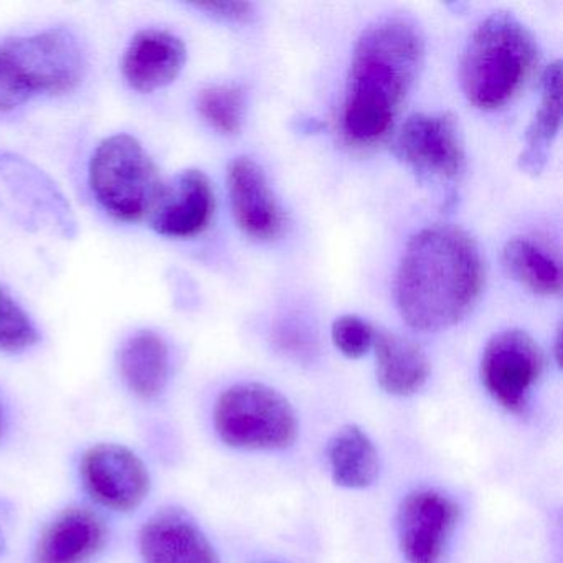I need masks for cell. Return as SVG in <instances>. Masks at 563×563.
Here are the masks:
<instances>
[{
  "label": "cell",
  "mask_w": 563,
  "mask_h": 563,
  "mask_svg": "<svg viewBox=\"0 0 563 563\" xmlns=\"http://www.w3.org/2000/svg\"><path fill=\"white\" fill-rule=\"evenodd\" d=\"M562 64L547 67L542 78V100L532 123L527 128L526 150L519 156V169L539 176L549 159L550 147L562 123Z\"/></svg>",
  "instance_id": "cell-19"
},
{
  "label": "cell",
  "mask_w": 563,
  "mask_h": 563,
  "mask_svg": "<svg viewBox=\"0 0 563 563\" xmlns=\"http://www.w3.org/2000/svg\"><path fill=\"white\" fill-rule=\"evenodd\" d=\"M87 74V55L74 32L51 29L0 45V113L41 95L74 91Z\"/></svg>",
  "instance_id": "cell-4"
},
{
  "label": "cell",
  "mask_w": 563,
  "mask_h": 563,
  "mask_svg": "<svg viewBox=\"0 0 563 563\" xmlns=\"http://www.w3.org/2000/svg\"><path fill=\"white\" fill-rule=\"evenodd\" d=\"M120 372L130 390L144 400L163 394L169 378V347L159 334L140 331L120 351Z\"/></svg>",
  "instance_id": "cell-17"
},
{
  "label": "cell",
  "mask_w": 563,
  "mask_h": 563,
  "mask_svg": "<svg viewBox=\"0 0 563 563\" xmlns=\"http://www.w3.org/2000/svg\"><path fill=\"white\" fill-rule=\"evenodd\" d=\"M200 117L223 134H235L242 130L245 117V97L235 85H212L203 88L197 98Z\"/></svg>",
  "instance_id": "cell-21"
},
{
  "label": "cell",
  "mask_w": 563,
  "mask_h": 563,
  "mask_svg": "<svg viewBox=\"0 0 563 563\" xmlns=\"http://www.w3.org/2000/svg\"><path fill=\"white\" fill-rule=\"evenodd\" d=\"M394 153L431 186H453L466 169L463 133L451 113L411 114L395 136Z\"/></svg>",
  "instance_id": "cell-7"
},
{
  "label": "cell",
  "mask_w": 563,
  "mask_h": 563,
  "mask_svg": "<svg viewBox=\"0 0 563 563\" xmlns=\"http://www.w3.org/2000/svg\"><path fill=\"white\" fill-rule=\"evenodd\" d=\"M8 555V542H5L4 533L0 530V560Z\"/></svg>",
  "instance_id": "cell-26"
},
{
  "label": "cell",
  "mask_w": 563,
  "mask_h": 563,
  "mask_svg": "<svg viewBox=\"0 0 563 563\" xmlns=\"http://www.w3.org/2000/svg\"><path fill=\"white\" fill-rule=\"evenodd\" d=\"M423 60V35L408 19H382L362 32L342 108V133L351 146L365 150L390 134Z\"/></svg>",
  "instance_id": "cell-2"
},
{
  "label": "cell",
  "mask_w": 563,
  "mask_h": 563,
  "mask_svg": "<svg viewBox=\"0 0 563 563\" xmlns=\"http://www.w3.org/2000/svg\"><path fill=\"white\" fill-rule=\"evenodd\" d=\"M140 549L144 563H220L206 533L179 507H164L146 520Z\"/></svg>",
  "instance_id": "cell-13"
},
{
  "label": "cell",
  "mask_w": 563,
  "mask_h": 563,
  "mask_svg": "<svg viewBox=\"0 0 563 563\" xmlns=\"http://www.w3.org/2000/svg\"><path fill=\"white\" fill-rule=\"evenodd\" d=\"M543 354L532 335L507 329L493 335L481 358V382L499 407L522 415L542 377Z\"/></svg>",
  "instance_id": "cell-8"
},
{
  "label": "cell",
  "mask_w": 563,
  "mask_h": 563,
  "mask_svg": "<svg viewBox=\"0 0 563 563\" xmlns=\"http://www.w3.org/2000/svg\"><path fill=\"white\" fill-rule=\"evenodd\" d=\"M41 341V332L8 288L0 285V351L21 354Z\"/></svg>",
  "instance_id": "cell-22"
},
{
  "label": "cell",
  "mask_w": 563,
  "mask_h": 563,
  "mask_svg": "<svg viewBox=\"0 0 563 563\" xmlns=\"http://www.w3.org/2000/svg\"><path fill=\"white\" fill-rule=\"evenodd\" d=\"M331 334L338 351L347 358H361L371 351L375 341L374 328L358 316L335 319Z\"/></svg>",
  "instance_id": "cell-23"
},
{
  "label": "cell",
  "mask_w": 563,
  "mask_h": 563,
  "mask_svg": "<svg viewBox=\"0 0 563 563\" xmlns=\"http://www.w3.org/2000/svg\"><path fill=\"white\" fill-rule=\"evenodd\" d=\"M216 194L202 170L180 173L163 194L150 216L154 232L167 239H192L212 222Z\"/></svg>",
  "instance_id": "cell-11"
},
{
  "label": "cell",
  "mask_w": 563,
  "mask_h": 563,
  "mask_svg": "<svg viewBox=\"0 0 563 563\" xmlns=\"http://www.w3.org/2000/svg\"><path fill=\"white\" fill-rule=\"evenodd\" d=\"M95 199L121 222L150 219L164 183L153 157L130 134H114L98 144L90 161Z\"/></svg>",
  "instance_id": "cell-5"
},
{
  "label": "cell",
  "mask_w": 563,
  "mask_h": 563,
  "mask_svg": "<svg viewBox=\"0 0 563 563\" xmlns=\"http://www.w3.org/2000/svg\"><path fill=\"white\" fill-rule=\"evenodd\" d=\"M213 423L227 446L245 451H282L298 437V418L288 398L258 382L227 388L216 404Z\"/></svg>",
  "instance_id": "cell-6"
},
{
  "label": "cell",
  "mask_w": 563,
  "mask_h": 563,
  "mask_svg": "<svg viewBox=\"0 0 563 563\" xmlns=\"http://www.w3.org/2000/svg\"><path fill=\"white\" fill-rule=\"evenodd\" d=\"M187 62V48L177 35L159 29L137 32L121 62L124 80L140 93L169 87Z\"/></svg>",
  "instance_id": "cell-14"
},
{
  "label": "cell",
  "mask_w": 563,
  "mask_h": 563,
  "mask_svg": "<svg viewBox=\"0 0 563 563\" xmlns=\"http://www.w3.org/2000/svg\"><path fill=\"white\" fill-rule=\"evenodd\" d=\"M328 463L332 481L345 489L372 486L380 471L377 448L357 424L335 431L328 444Z\"/></svg>",
  "instance_id": "cell-18"
},
{
  "label": "cell",
  "mask_w": 563,
  "mask_h": 563,
  "mask_svg": "<svg viewBox=\"0 0 563 563\" xmlns=\"http://www.w3.org/2000/svg\"><path fill=\"white\" fill-rule=\"evenodd\" d=\"M503 263L510 278L536 295L559 296L562 291V269L559 260L539 243L514 239L503 250Z\"/></svg>",
  "instance_id": "cell-20"
},
{
  "label": "cell",
  "mask_w": 563,
  "mask_h": 563,
  "mask_svg": "<svg viewBox=\"0 0 563 563\" xmlns=\"http://www.w3.org/2000/svg\"><path fill=\"white\" fill-rule=\"evenodd\" d=\"M377 382L395 397L417 394L430 377V362L420 345L394 332H375Z\"/></svg>",
  "instance_id": "cell-16"
},
{
  "label": "cell",
  "mask_w": 563,
  "mask_h": 563,
  "mask_svg": "<svg viewBox=\"0 0 563 563\" xmlns=\"http://www.w3.org/2000/svg\"><path fill=\"white\" fill-rule=\"evenodd\" d=\"M539 52L529 29L509 12L484 19L467 41L461 58V87L471 104L499 110L526 87Z\"/></svg>",
  "instance_id": "cell-3"
},
{
  "label": "cell",
  "mask_w": 563,
  "mask_h": 563,
  "mask_svg": "<svg viewBox=\"0 0 563 563\" xmlns=\"http://www.w3.org/2000/svg\"><path fill=\"white\" fill-rule=\"evenodd\" d=\"M194 8L220 21L249 22L253 18V5L250 2H206L194 4Z\"/></svg>",
  "instance_id": "cell-24"
},
{
  "label": "cell",
  "mask_w": 563,
  "mask_h": 563,
  "mask_svg": "<svg viewBox=\"0 0 563 563\" xmlns=\"http://www.w3.org/2000/svg\"><path fill=\"white\" fill-rule=\"evenodd\" d=\"M560 349H562V331H556V338H555V358H556V364L560 365V362H562V351H560Z\"/></svg>",
  "instance_id": "cell-25"
},
{
  "label": "cell",
  "mask_w": 563,
  "mask_h": 563,
  "mask_svg": "<svg viewBox=\"0 0 563 563\" xmlns=\"http://www.w3.org/2000/svg\"><path fill=\"white\" fill-rule=\"evenodd\" d=\"M80 474L90 496L118 512L136 509L151 490L146 464L121 444L103 443L90 448L81 460Z\"/></svg>",
  "instance_id": "cell-10"
},
{
  "label": "cell",
  "mask_w": 563,
  "mask_h": 563,
  "mask_svg": "<svg viewBox=\"0 0 563 563\" xmlns=\"http://www.w3.org/2000/svg\"><path fill=\"white\" fill-rule=\"evenodd\" d=\"M460 514V506L440 490L408 494L397 512L398 543L407 563L443 562Z\"/></svg>",
  "instance_id": "cell-9"
},
{
  "label": "cell",
  "mask_w": 563,
  "mask_h": 563,
  "mask_svg": "<svg viewBox=\"0 0 563 563\" xmlns=\"http://www.w3.org/2000/svg\"><path fill=\"white\" fill-rule=\"evenodd\" d=\"M107 540V523L95 510L68 507L38 539L35 563H88Z\"/></svg>",
  "instance_id": "cell-15"
},
{
  "label": "cell",
  "mask_w": 563,
  "mask_h": 563,
  "mask_svg": "<svg viewBox=\"0 0 563 563\" xmlns=\"http://www.w3.org/2000/svg\"><path fill=\"white\" fill-rule=\"evenodd\" d=\"M2 431H4V415H2V408H0V437H2Z\"/></svg>",
  "instance_id": "cell-27"
},
{
  "label": "cell",
  "mask_w": 563,
  "mask_h": 563,
  "mask_svg": "<svg viewBox=\"0 0 563 563\" xmlns=\"http://www.w3.org/2000/svg\"><path fill=\"white\" fill-rule=\"evenodd\" d=\"M227 183L233 217L245 235L260 242L282 235L285 213L269 187L265 170L255 161L250 157L233 161Z\"/></svg>",
  "instance_id": "cell-12"
},
{
  "label": "cell",
  "mask_w": 563,
  "mask_h": 563,
  "mask_svg": "<svg viewBox=\"0 0 563 563\" xmlns=\"http://www.w3.org/2000/svg\"><path fill=\"white\" fill-rule=\"evenodd\" d=\"M479 246L464 230L433 225L411 236L395 279L401 318L421 332L441 331L463 321L484 288Z\"/></svg>",
  "instance_id": "cell-1"
}]
</instances>
